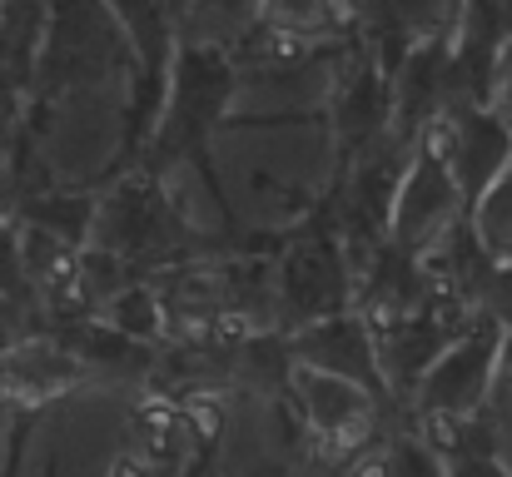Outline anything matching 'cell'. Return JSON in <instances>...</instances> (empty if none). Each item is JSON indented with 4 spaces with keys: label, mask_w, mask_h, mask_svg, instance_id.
<instances>
[{
    "label": "cell",
    "mask_w": 512,
    "mask_h": 477,
    "mask_svg": "<svg viewBox=\"0 0 512 477\" xmlns=\"http://www.w3.org/2000/svg\"><path fill=\"white\" fill-rule=\"evenodd\" d=\"M418 140H428L443 155V164H448V174H453V184H458V194H463L468 209L508 174V164H512V125L498 105L438 110L433 125Z\"/></svg>",
    "instance_id": "obj_1"
},
{
    "label": "cell",
    "mask_w": 512,
    "mask_h": 477,
    "mask_svg": "<svg viewBox=\"0 0 512 477\" xmlns=\"http://www.w3.org/2000/svg\"><path fill=\"white\" fill-rule=\"evenodd\" d=\"M463 214H468V204H463V194H458V184H453L443 155H438L428 140H418L408 164H403V174H398V189H393L388 244H398V249H408V254L418 259V254H428Z\"/></svg>",
    "instance_id": "obj_2"
},
{
    "label": "cell",
    "mask_w": 512,
    "mask_h": 477,
    "mask_svg": "<svg viewBox=\"0 0 512 477\" xmlns=\"http://www.w3.org/2000/svg\"><path fill=\"white\" fill-rule=\"evenodd\" d=\"M179 229H184V219L174 214L155 174H130L105 199H95L90 234H95V249H105V254L135 259V254L165 249L179 239Z\"/></svg>",
    "instance_id": "obj_3"
},
{
    "label": "cell",
    "mask_w": 512,
    "mask_h": 477,
    "mask_svg": "<svg viewBox=\"0 0 512 477\" xmlns=\"http://www.w3.org/2000/svg\"><path fill=\"white\" fill-rule=\"evenodd\" d=\"M289 393L299 398V413L309 423V433L324 443V453H353L368 443L373 433V398L363 383L339 378L329 368L314 363H294L289 368Z\"/></svg>",
    "instance_id": "obj_4"
},
{
    "label": "cell",
    "mask_w": 512,
    "mask_h": 477,
    "mask_svg": "<svg viewBox=\"0 0 512 477\" xmlns=\"http://www.w3.org/2000/svg\"><path fill=\"white\" fill-rule=\"evenodd\" d=\"M493 353H498V333L493 318H483L473 333H463L413 388L423 413H453V418H478L483 398L493 393Z\"/></svg>",
    "instance_id": "obj_5"
},
{
    "label": "cell",
    "mask_w": 512,
    "mask_h": 477,
    "mask_svg": "<svg viewBox=\"0 0 512 477\" xmlns=\"http://www.w3.org/2000/svg\"><path fill=\"white\" fill-rule=\"evenodd\" d=\"M343 299H348V289H343L339 249L329 239L294 244V254L284 264V279H279V304L299 323H319V318L339 314Z\"/></svg>",
    "instance_id": "obj_6"
},
{
    "label": "cell",
    "mask_w": 512,
    "mask_h": 477,
    "mask_svg": "<svg viewBox=\"0 0 512 477\" xmlns=\"http://www.w3.org/2000/svg\"><path fill=\"white\" fill-rule=\"evenodd\" d=\"M299 363H314V368H329L339 378H353L363 388L383 383L378 378V353H373V333L358 314H334L319 318V323H304L299 333Z\"/></svg>",
    "instance_id": "obj_7"
},
{
    "label": "cell",
    "mask_w": 512,
    "mask_h": 477,
    "mask_svg": "<svg viewBox=\"0 0 512 477\" xmlns=\"http://www.w3.org/2000/svg\"><path fill=\"white\" fill-rule=\"evenodd\" d=\"M259 30L299 45H343L353 40V0H259Z\"/></svg>",
    "instance_id": "obj_8"
},
{
    "label": "cell",
    "mask_w": 512,
    "mask_h": 477,
    "mask_svg": "<svg viewBox=\"0 0 512 477\" xmlns=\"http://www.w3.org/2000/svg\"><path fill=\"white\" fill-rule=\"evenodd\" d=\"M468 229L493 264H512V164L508 174L468 209Z\"/></svg>",
    "instance_id": "obj_9"
},
{
    "label": "cell",
    "mask_w": 512,
    "mask_h": 477,
    "mask_svg": "<svg viewBox=\"0 0 512 477\" xmlns=\"http://www.w3.org/2000/svg\"><path fill=\"white\" fill-rule=\"evenodd\" d=\"M165 323H170L165 304H160V294L150 284H130V289H120V294L105 299V328H115V333H125L135 343L165 333Z\"/></svg>",
    "instance_id": "obj_10"
},
{
    "label": "cell",
    "mask_w": 512,
    "mask_h": 477,
    "mask_svg": "<svg viewBox=\"0 0 512 477\" xmlns=\"http://www.w3.org/2000/svg\"><path fill=\"white\" fill-rule=\"evenodd\" d=\"M483 314L498 318L503 328H512V264H498L488 289H483Z\"/></svg>",
    "instance_id": "obj_11"
},
{
    "label": "cell",
    "mask_w": 512,
    "mask_h": 477,
    "mask_svg": "<svg viewBox=\"0 0 512 477\" xmlns=\"http://www.w3.org/2000/svg\"><path fill=\"white\" fill-rule=\"evenodd\" d=\"M443 473L448 477H512L493 453H458V458L443 463Z\"/></svg>",
    "instance_id": "obj_12"
},
{
    "label": "cell",
    "mask_w": 512,
    "mask_h": 477,
    "mask_svg": "<svg viewBox=\"0 0 512 477\" xmlns=\"http://www.w3.org/2000/svg\"><path fill=\"white\" fill-rule=\"evenodd\" d=\"M20 269H25V264H20V239L0 224V294L20 279Z\"/></svg>",
    "instance_id": "obj_13"
},
{
    "label": "cell",
    "mask_w": 512,
    "mask_h": 477,
    "mask_svg": "<svg viewBox=\"0 0 512 477\" xmlns=\"http://www.w3.org/2000/svg\"><path fill=\"white\" fill-rule=\"evenodd\" d=\"M348 477H393V463H388V453H368V458L353 463Z\"/></svg>",
    "instance_id": "obj_14"
},
{
    "label": "cell",
    "mask_w": 512,
    "mask_h": 477,
    "mask_svg": "<svg viewBox=\"0 0 512 477\" xmlns=\"http://www.w3.org/2000/svg\"><path fill=\"white\" fill-rule=\"evenodd\" d=\"M493 378H508L512 383V328L498 333V353H493Z\"/></svg>",
    "instance_id": "obj_15"
},
{
    "label": "cell",
    "mask_w": 512,
    "mask_h": 477,
    "mask_svg": "<svg viewBox=\"0 0 512 477\" xmlns=\"http://www.w3.org/2000/svg\"><path fill=\"white\" fill-rule=\"evenodd\" d=\"M110 477H155V468H150V463H145L140 453H125V458H115Z\"/></svg>",
    "instance_id": "obj_16"
}]
</instances>
